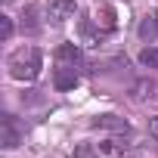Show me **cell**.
<instances>
[{
	"label": "cell",
	"instance_id": "1",
	"mask_svg": "<svg viewBox=\"0 0 158 158\" xmlns=\"http://www.w3.org/2000/svg\"><path fill=\"white\" fill-rule=\"evenodd\" d=\"M10 74L16 77V81H34V77L40 74V50L37 47H19L10 62H6Z\"/></svg>",
	"mask_w": 158,
	"mask_h": 158
},
{
	"label": "cell",
	"instance_id": "2",
	"mask_svg": "<svg viewBox=\"0 0 158 158\" xmlns=\"http://www.w3.org/2000/svg\"><path fill=\"white\" fill-rule=\"evenodd\" d=\"M22 136H25V130H22L16 115H3L0 118V146L3 149H16L22 143Z\"/></svg>",
	"mask_w": 158,
	"mask_h": 158
},
{
	"label": "cell",
	"instance_id": "3",
	"mask_svg": "<svg viewBox=\"0 0 158 158\" xmlns=\"http://www.w3.org/2000/svg\"><path fill=\"white\" fill-rule=\"evenodd\" d=\"M74 13H77V3H74V0H47V19H50L53 25H65Z\"/></svg>",
	"mask_w": 158,
	"mask_h": 158
},
{
	"label": "cell",
	"instance_id": "4",
	"mask_svg": "<svg viewBox=\"0 0 158 158\" xmlns=\"http://www.w3.org/2000/svg\"><path fill=\"white\" fill-rule=\"evenodd\" d=\"M81 62H84V56H81V47H77V44H62V47L56 50V65L77 68Z\"/></svg>",
	"mask_w": 158,
	"mask_h": 158
},
{
	"label": "cell",
	"instance_id": "5",
	"mask_svg": "<svg viewBox=\"0 0 158 158\" xmlns=\"http://www.w3.org/2000/svg\"><path fill=\"white\" fill-rule=\"evenodd\" d=\"M53 84H56V90H74V84H77V68H65V65H56Z\"/></svg>",
	"mask_w": 158,
	"mask_h": 158
},
{
	"label": "cell",
	"instance_id": "6",
	"mask_svg": "<svg viewBox=\"0 0 158 158\" xmlns=\"http://www.w3.org/2000/svg\"><path fill=\"white\" fill-rule=\"evenodd\" d=\"M93 22H96V28H102V31H115V10L112 6H99L96 13H93Z\"/></svg>",
	"mask_w": 158,
	"mask_h": 158
},
{
	"label": "cell",
	"instance_id": "7",
	"mask_svg": "<svg viewBox=\"0 0 158 158\" xmlns=\"http://www.w3.org/2000/svg\"><path fill=\"white\" fill-rule=\"evenodd\" d=\"M93 127H96V130H127L130 124H127L124 118H118V115H99V118L93 121Z\"/></svg>",
	"mask_w": 158,
	"mask_h": 158
},
{
	"label": "cell",
	"instance_id": "8",
	"mask_svg": "<svg viewBox=\"0 0 158 158\" xmlns=\"http://www.w3.org/2000/svg\"><path fill=\"white\" fill-rule=\"evenodd\" d=\"M139 37H143L146 44H155V40H158V16H146V19L139 22Z\"/></svg>",
	"mask_w": 158,
	"mask_h": 158
},
{
	"label": "cell",
	"instance_id": "9",
	"mask_svg": "<svg viewBox=\"0 0 158 158\" xmlns=\"http://www.w3.org/2000/svg\"><path fill=\"white\" fill-rule=\"evenodd\" d=\"M130 93H133V99H146V96H155V81H149V77H146V81H136Z\"/></svg>",
	"mask_w": 158,
	"mask_h": 158
},
{
	"label": "cell",
	"instance_id": "10",
	"mask_svg": "<svg viewBox=\"0 0 158 158\" xmlns=\"http://www.w3.org/2000/svg\"><path fill=\"white\" fill-rule=\"evenodd\" d=\"M106 34H109V31H102V28L96 31L93 25H84V44H90V47H99V44L106 40Z\"/></svg>",
	"mask_w": 158,
	"mask_h": 158
},
{
	"label": "cell",
	"instance_id": "11",
	"mask_svg": "<svg viewBox=\"0 0 158 158\" xmlns=\"http://www.w3.org/2000/svg\"><path fill=\"white\" fill-rule=\"evenodd\" d=\"M34 19H37V10H34V6H25V13H22V28H25V31H37L40 25H37Z\"/></svg>",
	"mask_w": 158,
	"mask_h": 158
},
{
	"label": "cell",
	"instance_id": "12",
	"mask_svg": "<svg viewBox=\"0 0 158 158\" xmlns=\"http://www.w3.org/2000/svg\"><path fill=\"white\" fill-rule=\"evenodd\" d=\"M139 62H143L146 68H158V47H146V50L139 53Z\"/></svg>",
	"mask_w": 158,
	"mask_h": 158
},
{
	"label": "cell",
	"instance_id": "13",
	"mask_svg": "<svg viewBox=\"0 0 158 158\" xmlns=\"http://www.w3.org/2000/svg\"><path fill=\"white\" fill-rule=\"evenodd\" d=\"M0 37H3V40L13 37V19L10 16H0Z\"/></svg>",
	"mask_w": 158,
	"mask_h": 158
},
{
	"label": "cell",
	"instance_id": "14",
	"mask_svg": "<svg viewBox=\"0 0 158 158\" xmlns=\"http://www.w3.org/2000/svg\"><path fill=\"white\" fill-rule=\"evenodd\" d=\"M149 133L158 139V118H152V121H149Z\"/></svg>",
	"mask_w": 158,
	"mask_h": 158
}]
</instances>
